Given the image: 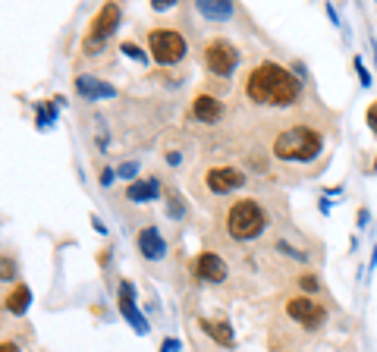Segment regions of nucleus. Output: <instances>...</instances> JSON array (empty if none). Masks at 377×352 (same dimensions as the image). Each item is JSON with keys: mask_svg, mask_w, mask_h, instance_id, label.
Returning <instances> with one entry per match:
<instances>
[{"mask_svg": "<svg viewBox=\"0 0 377 352\" xmlns=\"http://www.w3.org/2000/svg\"><path fill=\"white\" fill-rule=\"evenodd\" d=\"M29 302H31V293H29V286H16L10 295H6V311L10 314H25V308H29Z\"/></svg>", "mask_w": 377, "mask_h": 352, "instance_id": "nucleus-17", "label": "nucleus"}, {"mask_svg": "<svg viewBox=\"0 0 377 352\" xmlns=\"http://www.w3.org/2000/svg\"><path fill=\"white\" fill-rule=\"evenodd\" d=\"M368 126H371V129L377 132V101H374V104L368 107Z\"/></svg>", "mask_w": 377, "mask_h": 352, "instance_id": "nucleus-25", "label": "nucleus"}, {"mask_svg": "<svg viewBox=\"0 0 377 352\" xmlns=\"http://www.w3.org/2000/svg\"><path fill=\"white\" fill-rule=\"evenodd\" d=\"M66 104L63 98H54L50 104H35V119H38V129H47V126H54L57 119V107Z\"/></svg>", "mask_w": 377, "mask_h": 352, "instance_id": "nucleus-18", "label": "nucleus"}, {"mask_svg": "<svg viewBox=\"0 0 377 352\" xmlns=\"http://www.w3.org/2000/svg\"><path fill=\"white\" fill-rule=\"evenodd\" d=\"M302 91V79H295L289 69H283L280 63H258L245 79V94L255 104H267V107H289L295 104Z\"/></svg>", "mask_w": 377, "mask_h": 352, "instance_id": "nucleus-1", "label": "nucleus"}, {"mask_svg": "<svg viewBox=\"0 0 377 352\" xmlns=\"http://www.w3.org/2000/svg\"><path fill=\"white\" fill-rule=\"evenodd\" d=\"M198 327L214 339V343H220V346H232V327H230V321H207V318H201V321H198Z\"/></svg>", "mask_w": 377, "mask_h": 352, "instance_id": "nucleus-16", "label": "nucleus"}, {"mask_svg": "<svg viewBox=\"0 0 377 352\" xmlns=\"http://www.w3.org/2000/svg\"><path fill=\"white\" fill-rule=\"evenodd\" d=\"M264 226H267V214L255 198H242L236 205H230V211H226V230L239 242L258 239L264 233Z\"/></svg>", "mask_w": 377, "mask_h": 352, "instance_id": "nucleus-3", "label": "nucleus"}, {"mask_svg": "<svg viewBox=\"0 0 377 352\" xmlns=\"http://www.w3.org/2000/svg\"><path fill=\"white\" fill-rule=\"evenodd\" d=\"M138 251H142L148 261H161V258L167 255V242H163V236L157 233V226H142V230H138Z\"/></svg>", "mask_w": 377, "mask_h": 352, "instance_id": "nucleus-11", "label": "nucleus"}, {"mask_svg": "<svg viewBox=\"0 0 377 352\" xmlns=\"http://www.w3.org/2000/svg\"><path fill=\"white\" fill-rule=\"evenodd\" d=\"M195 274H198L205 283H223L226 280V264H223V258L214 255V251H201L198 261H195Z\"/></svg>", "mask_w": 377, "mask_h": 352, "instance_id": "nucleus-9", "label": "nucleus"}, {"mask_svg": "<svg viewBox=\"0 0 377 352\" xmlns=\"http://www.w3.org/2000/svg\"><path fill=\"white\" fill-rule=\"evenodd\" d=\"M220 117H223V104H220L217 98L198 94V98L192 101V119H198V123H217Z\"/></svg>", "mask_w": 377, "mask_h": 352, "instance_id": "nucleus-12", "label": "nucleus"}, {"mask_svg": "<svg viewBox=\"0 0 377 352\" xmlns=\"http://www.w3.org/2000/svg\"><path fill=\"white\" fill-rule=\"evenodd\" d=\"M195 10H198L205 19H214V22H223V19H232L236 6H232L230 0H198V3H195Z\"/></svg>", "mask_w": 377, "mask_h": 352, "instance_id": "nucleus-14", "label": "nucleus"}, {"mask_svg": "<svg viewBox=\"0 0 377 352\" xmlns=\"http://www.w3.org/2000/svg\"><path fill=\"white\" fill-rule=\"evenodd\" d=\"M245 182H249L245 173L236 167H211L205 173V186H207V192H214V195H226V192H232V189H242Z\"/></svg>", "mask_w": 377, "mask_h": 352, "instance_id": "nucleus-8", "label": "nucleus"}, {"mask_svg": "<svg viewBox=\"0 0 377 352\" xmlns=\"http://www.w3.org/2000/svg\"><path fill=\"white\" fill-rule=\"evenodd\" d=\"M148 50H151V57H154V63H161V66H176V63L186 57V38L173 29H151Z\"/></svg>", "mask_w": 377, "mask_h": 352, "instance_id": "nucleus-4", "label": "nucleus"}, {"mask_svg": "<svg viewBox=\"0 0 377 352\" xmlns=\"http://www.w3.org/2000/svg\"><path fill=\"white\" fill-rule=\"evenodd\" d=\"M167 161L176 167V163H179V151H170V154H167Z\"/></svg>", "mask_w": 377, "mask_h": 352, "instance_id": "nucleus-28", "label": "nucleus"}, {"mask_svg": "<svg viewBox=\"0 0 377 352\" xmlns=\"http://www.w3.org/2000/svg\"><path fill=\"white\" fill-rule=\"evenodd\" d=\"M117 22H119V6L117 3H104L91 16V22H88L85 47H98L101 41H107V38H110V31L117 29Z\"/></svg>", "mask_w": 377, "mask_h": 352, "instance_id": "nucleus-7", "label": "nucleus"}, {"mask_svg": "<svg viewBox=\"0 0 377 352\" xmlns=\"http://www.w3.org/2000/svg\"><path fill=\"white\" fill-rule=\"evenodd\" d=\"M173 3H176V0H151V6H154L157 13H161V10H170Z\"/></svg>", "mask_w": 377, "mask_h": 352, "instance_id": "nucleus-26", "label": "nucleus"}, {"mask_svg": "<svg viewBox=\"0 0 377 352\" xmlns=\"http://www.w3.org/2000/svg\"><path fill=\"white\" fill-rule=\"evenodd\" d=\"M113 182V170H104V173H101V186H110Z\"/></svg>", "mask_w": 377, "mask_h": 352, "instance_id": "nucleus-27", "label": "nucleus"}, {"mask_svg": "<svg viewBox=\"0 0 377 352\" xmlns=\"http://www.w3.org/2000/svg\"><path fill=\"white\" fill-rule=\"evenodd\" d=\"M276 249H280V251H286V255H293V258H295V261H305V255H302V251H299V249H289V245H286V242H276Z\"/></svg>", "mask_w": 377, "mask_h": 352, "instance_id": "nucleus-24", "label": "nucleus"}, {"mask_svg": "<svg viewBox=\"0 0 377 352\" xmlns=\"http://www.w3.org/2000/svg\"><path fill=\"white\" fill-rule=\"evenodd\" d=\"M126 198H129V201H154V198H161V182H157L154 176H151V179L129 182Z\"/></svg>", "mask_w": 377, "mask_h": 352, "instance_id": "nucleus-15", "label": "nucleus"}, {"mask_svg": "<svg viewBox=\"0 0 377 352\" xmlns=\"http://www.w3.org/2000/svg\"><path fill=\"white\" fill-rule=\"evenodd\" d=\"M117 173H119V176H123V179H132V176H135V173H138V163H135V161L123 163V167H119V170H117Z\"/></svg>", "mask_w": 377, "mask_h": 352, "instance_id": "nucleus-23", "label": "nucleus"}, {"mask_svg": "<svg viewBox=\"0 0 377 352\" xmlns=\"http://www.w3.org/2000/svg\"><path fill=\"white\" fill-rule=\"evenodd\" d=\"M352 66H355V73H358V82H362L364 88H371V82H374V79H371V73H368V69H364L362 57H355V60H352Z\"/></svg>", "mask_w": 377, "mask_h": 352, "instance_id": "nucleus-20", "label": "nucleus"}, {"mask_svg": "<svg viewBox=\"0 0 377 352\" xmlns=\"http://www.w3.org/2000/svg\"><path fill=\"white\" fill-rule=\"evenodd\" d=\"M320 148H324V138L311 126H289V129H283L274 138V154L280 161H293V163L314 161L320 154Z\"/></svg>", "mask_w": 377, "mask_h": 352, "instance_id": "nucleus-2", "label": "nucleus"}, {"mask_svg": "<svg viewBox=\"0 0 377 352\" xmlns=\"http://www.w3.org/2000/svg\"><path fill=\"white\" fill-rule=\"evenodd\" d=\"M75 91L85 101H104V98H117V88L101 82L98 75H75Z\"/></svg>", "mask_w": 377, "mask_h": 352, "instance_id": "nucleus-10", "label": "nucleus"}, {"mask_svg": "<svg viewBox=\"0 0 377 352\" xmlns=\"http://www.w3.org/2000/svg\"><path fill=\"white\" fill-rule=\"evenodd\" d=\"M299 283H302V289H308V293H318V277L314 274H305V277H299Z\"/></svg>", "mask_w": 377, "mask_h": 352, "instance_id": "nucleus-22", "label": "nucleus"}, {"mask_svg": "<svg viewBox=\"0 0 377 352\" xmlns=\"http://www.w3.org/2000/svg\"><path fill=\"white\" fill-rule=\"evenodd\" d=\"M3 352H19V346L16 343H3Z\"/></svg>", "mask_w": 377, "mask_h": 352, "instance_id": "nucleus-29", "label": "nucleus"}, {"mask_svg": "<svg viewBox=\"0 0 377 352\" xmlns=\"http://www.w3.org/2000/svg\"><path fill=\"white\" fill-rule=\"evenodd\" d=\"M371 267H377V245H374V251H371Z\"/></svg>", "mask_w": 377, "mask_h": 352, "instance_id": "nucleus-30", "label": "nucleus"}, {"mask_svg": "<svg viewBox=\"0 0 377 352\" xmlns=\"http://www.w3.org/2000/svg\"><path fill=\"white\" fill-rule=\"evenodd\" d=\"M119 50H123L126 57H129V60H138V63H148V54H145L142 47H138V44H132V41H123L119 44Z\"/></svg>", "mask_w": 377, "mask_h": 352, "instance_id": "nucleus-19", "label": "nucleus"}, {"mask_svg": "<svg viewBox=\"0 0 377 352\" xmlns=\"http://www.w3.org/2000/svg\"><path fill=\"white\" fill-rule=\"evenodd\" d=\"M236 63H239V50L232 47L230 41H223V38H214V41L205 44V66H207V73L230 75L232 69H236Z\"/></svg>", "mask_w": 377, "mask_h": 352, "instance_id": "nucleus-5", "label": "nucleus"}, {"mask_svg": "<svg viewBox=\"0 0 377 352\" xmlns=\"http://www.w3.org/2000/svg\"><path fill=\"white\" fill-rule=\"evenodd\" d=\"M119 314H123V318L129 321V327L138 333V337H145V333L151 330V327H148V318H145V314L135 308V295L119 293Z\"/></svg>", "mask_w": 377, "mask_h": 352, "instance_id": "nucleus-13", "label": "nucleus"}, {"mask_svg": "<svg viewBox=\"0 0 377 352\" xmlns=\"http://www.w3.org/2000/svg\"><path fill=\"white\" fill-rule=\"evenodd\" d=\"M286 314L293 321H299L305 330H318V327L324 324V318H327L324 305L314 302V299H308V295H295V299H289L286 302Z\"/></svg>", "mask_w": 377, "mask_h": 352, "instance_id": "nucleus-6", "label": "nucleus"}, {"mask_svg": "<svg viewBox=\"0 0 377 352\" xmlns=\"http://www.w3.org/2000/svg\"><path fill=\"white\" fill-rule=\"evenodd\" d=\"M167 214L170 217H176V220L182 217V201L176 198V195H167Z\"/></svg>", "mask_w": 377, "mask_h": 352, "instance_id": "nucleus-21", "label": "nucleus"}]
</instances>
